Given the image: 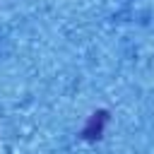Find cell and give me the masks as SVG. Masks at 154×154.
I'll return each mask as SVG.
<instances>
[{
    "label": "cell",
    "mask_w": 154,
    "mask_h": 154,
    "mask_svg": "<svg viewBox=\"0 0 154 154\" xmlns=\"http://www.w3.org/2000/svg\"><path fill=\"white\" fill-rule=\"evenodd\" d=\"M106 123H108V111H106V108L94 111V113L89 116L87 125L82 128V140H87V142H96V140H101Z\"/></svg>",
    "instance_id": "obj_1"
}]
</instances>
